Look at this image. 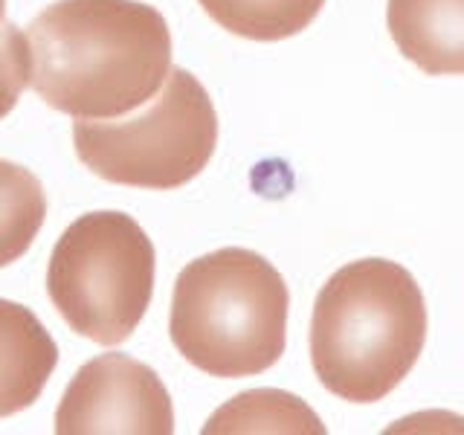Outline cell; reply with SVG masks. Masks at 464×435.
<instances>
[{"label": "cell", "instance_id": "obj_11", "mask_svg": "<svg viewBox=\"0 0 464 435\" xmlns=\"http://www.w3.org/2000/svg\"><path fill=\"white\" fill-rule=\"evenodd\" d=\"M47 218V195L29 169L0 160V267L18 261Z\"/></svg>", "mask_w": 464, "mask_h": 435}, {"label": "cell", "instance_id": "obj_9", "mask_svg": "<svg viewBox=\"0 0 464 435\" xmlns=\"http://www.w3.org/2000/svg\"><path fill=\"white\" fill-rule=\"evenodd\" d=\"M227 33L246 41H285L308 29L325 0H198Z\"/></svg>", "mask_w": 464, "mask_h": 435}, {"label": "cell", "instance_id": "obj_12", "mask_svg": "<svg viewBox=\"0 0 464 435\" xmlns=\"http://www.w3.org/2000/svg\"><path fill=\"white\" fill-rule=\"evenodd\" d=\"M33 76L26 35L14 24H0V120L12 113Z\"/></svg>", "mask_w": 464, "mask_h": 435}, {"label": "cell", "instance_id": "obj_2", "mask_svg": "<svg viewBox=\"0 0 464 435\" xmlns=\"http://www.w3.org/2000/svg\"><path fill=\"white\" fill-rule=\"evenodd\" d=\"M424 343V294L398 261H352L319 290L311 362L331 395L352 403L383 401L415 369Z\"/></svg>", "mask_w": 464, "mask_h": 435}, {"label": "cell", "instance_id": "obj_3", "mask_svg": "<svg viewBox=\"0 0 464 435\" xmlns=\"http://www.w3.org/2000/svg\"><path fill=\"white\" fill-rule=\"evenodd\" d=\"M290 294L265 256L224 246L180 270L169 334L195 369L212 377H253L285 354Z\"/></svg>", "mask_w": 464, "mask_h": 435}, {"label": "cell", "instance_id": "obj_5", "mask_svg": "<svg viewBox=\"0 0 464 435\" xmlns=\"http://www.w3.org/2000/svg\"><path fill=\"white\" fill-rule=\"evenodd\" d=\"M72 145L96 178L134 188L186 186L207 169L218 145V113L188 70H169L160 96L128 120H76Z\"/></svg>", "mask_w": 464, "mask_h": 435}, {"label": "cell", "instance_id": "obj_1", "mask_svg": "<svg viewBox=\"0 0 464 435\" xmlns=\"http://www.w3.org/2000/svg\"><path fill=\"white\" fill-rule=\"evenodd\" d=\"M29 84L76 120L142 108L171 70L166 18L140 0H55L26 29Z\"/></svg>", "mask_w": 464, "mask_h": 435}, {"label": "cell", "instance_id": "obj_6", "mask_svg": "<svg viewBox=\"0 0 464 435\" xmlns=\"http://www.w3.org/2000/svg\"><path fill=\"white\" fill-rule=\"evenodd\" d=\"M58 435H169L171 395L154 369L128 354H102L76 372L55 410Z\"/></svg>", "mask_w": 464, "mask_h": 435}, {"label": "cell", "instance_id": "obj_7", "mask_svg": "<svg viewBox=\"0 0 464 435\" xmlns=\"http://www.w3.org/2000/svg\"><path fill=\"white\" fill-rule=\"evenodd\" d=\"M389 35L427 76H464V0H389Z\"/></svg>", "mask_w": 464, "mask_h": 435}, {"label": "cell", "instance_id": "obj_4", "mask_svg": "<svg viewBox=\"0 0 464 435\" xmlns=\"http://www.w3.org/2000/svg\"><path fill=\"white\" fill-rule=\"evenodd\" d=\"M154 244L125 212L76 218L55 241L47 294L64 323L99 345H120L154 294Z\"/></svg>", "mask_w": 464, "mask_h": 435}, {"label": "cell", "instance_id": "obj_10", "mask_svg": "<svg viewBox=\"0 0 464 435\" xmlns=\"http://www.w3.org/2000/svg\"><path fill=\"white\" fill-rule=\"evenodd\" d=\"M203 432H325V427L299 398L276 389H256L221 406Z\"/></svg>", "mask_w": 464, "mask_h": 435}, {"label": "cell", "instance_id": "obj_13", "mask_svg": "<svg viewBox=\"0 0 464 435\" xmlns=\"http://www.w3.org/2000/svg\"><path fill=\"white\" fill-rule=\"evenodd\" d=\"M4 14H6V0H0V24H4Z\"/></svg>", "mask_w": 464, "mask_h": 435}, {"label": "cell", "instance_id": "obj_8", "mask_svg": "<svg viewBox=\"0 0 464 435\" xmlns=\"http://www.w3.org/2000/svg\"><path fill=\"white\" fill-rule=\"evenodd\" d=\"M58 345L38 316L0 299V418L29 410L55 372Z\"/></svg>", "mask_w": 464, "mask_h": 435}]
</instances>
